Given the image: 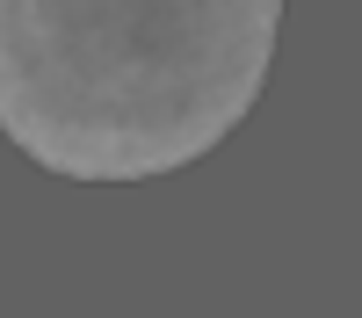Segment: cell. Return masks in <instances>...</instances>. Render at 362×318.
I'll list each match as a JSON object with an SVG mask.
<instances>
[{"instance_id": "obj_1", "label": "cell", "mask_w": 362, "mask_h": 318, "mask_svg": "<svg viewBox=\"0 0 362 318\" xmlns=\"http://www.w3.org/2000/svg\"><path fill=\"white\" fill-rule=\"evenodd\" d=\"M283 0H0V130L66 181H153L261 102Z\"/></svg>"}]
</instances>
